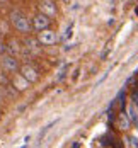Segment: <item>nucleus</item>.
Masks as SVG:
<instances>
[{
	"mask_svg": "<svg viewBox=\"0 0 138 148\" xmlns=\"http://www.w3.org/2000/svg\"><path fill=\"white\" fill-rule=\"evenodd\" d=\"M10 22H12V26H14L19 32H31V29H32V26L29 24V21L24 17V14H21L19 10H14V12L10 14Z\"/></svg>",
	"mask_w": 138,
	"mask_h": 148,
	"instance_id": "1",
	"label": "nucleus"
},
{
	"mask_svg": "<svg viewBox=\"0 0 138 148\" xmlns=\"http://www.w3.org/2000/svg\"><path fill=\"white\" fill-rule=\"evenodd\" d=\"M0 61H2L3 70L9 72V73H14V72H17V68H19V61L15 60L14 55H3Z\"/></svg>",
	"mask_w": 138,
	"mask_h": 148,
	"instance_id": "2",
	"label": "nucleus"
},
{
	"mask_svg": "<svg viewBox=\"0 0 138 148\" xmlns=\"http://www.w3.org/2000/svg\"><path fill=\"white\" fill-rule=\"evenodd\" d=\"M32 26H34V29L36 31H43V29H48V26H49V15L46 14H38L34 19H32Z\"/></svg>",
	"mask_w": 138,
	"mask_h": 148,
	"instance_id": "3",
	"label": "nucleus"
},
{
	"mask_svg": "<svg viewBox=\"0 0 138 148\" xmlns=\"http://www.w3.org/2000/svg\"><path fill=\"white\" fill-rule=\"evenodd\" d=\"M39 43L41 45H46V46H51V45H55L56 43V34L53 32V31H49V29H43L41 32H39Z\"/></svg>",
	"mask_w": 138,
	"mask_h": 148,
	"instance_id": "4",
	"label": "nucleus"
},
{
	"mask_svg": "<svg viewBox=\"0 0 138 148\" xmlns=\"http://www.w3.org/2000/svg\"><path fill=\"white\" fill-rule=\"evenodd\" d=\"M21 73H22V77L27 82H36L38 80V70L34 66H31V65H24L22 70H21Z\"/></svg>",
	"mask_w": 138,
	"mask_h": 148,
	"instance_id": "5",
	"label": "nucleus"
},
{
	"mask_svg": "<svg viewBox=\"0 0 138 148\" xmlns=\"http://www.w3.org/2000/svg\"><path fill=\"white\" fill-rule=\"evenodd\" d=\"M39 9H41V12L46 15H55L56 14V5H55V2L53 0H43L41 2V5H39Z\"/></svg>",
	"mask_w": 138,
	"mask_h": 148,
	"instance_id": "6",
	"label": "nucleus"
},
{
	"mask_svg": "<svg viewBox=\"0 0 138 148\" xmlns=\"http://www.w3.org/2000/svg\"><path fill=\"white\" fill-rule=\"evenodd\" d=\"M118 126H119V130H123V131L130 130L131 119H130V116H128L126 112H119V116H118Z\"/></svg>",
	"mask_w": 138,
	"mask_h": 148,
	"instance_id": "7",
	"label": "nucleus"
},
{
	"mask_svg": "<svg viewBox=\"0 0 138 148\" xmlns=\"http://www.w3.org/2000/svg\"><path fill=\"white\" fill-rule=\"evenodd\" d=\"M14 85L17 90H26L27 89V80L24 77H15L14 78Z\"/></svg>",
	"mask_w": 138,
	"mask_h": 148,
	"instance_id": "8",
	"label": "nucleus"
},
{
	"mask_svg": "<svg viewBox=\"0 0 138 148\" xmlns=\"http://www.w3.org/2000/svg\"><path fill=\"white\" fill-rule=\"evenodd\" d=\"M7 51H9L10 55H19V53H21V45H19L17 41H10V45L7 46Z\"/></svg>",
	"mask_w": 138,
	"mask_h": 148,
	"instance_id": "9",
	"label": "nucleus"
},
{
	"mask_svg": "<svg viewBox=\"0 0 138 148\" xmlns=\"http://www.w3.org/2000/svg\"><path fill=\"white\" fill-rule=\"evenodd\" d=\"M128 112H130L128 116H130V119H131V123H135V124L138 126V111H137V107H135V106H130V107H128Z\"/></svg>",
	"mask_w": 138,
	"mask_h": 148,
	"instance_id": "10",
	"label": "nucleus"
},
{
	"mask_svg": "<svg viewBox=\"0 0 138 148\" xmlns=\"http://www.w3.org/2000/svg\"><path fill=\"white\" fill-rule=\"evenodd\" d=\"M38 43H39V39H34V38H27L26 39V45H27V48L31 51H38Z\"/></svg>",
	"mask_w": 138,
	"mask_h": 148,
	"instance_id": "11",
	"label": "nucleus"
},
{
	"mask_svg": "<svg viewBox=\"0 0 138 148\" xmlns=\"http://www.w3.org/2000/svg\"><path fill=\"white\" fill-rule=\"evenodd\" d=\"M113 141H116V138H113L111 134H106V136L101 140V143H102V145H114Z\"/></svg>",
	"mask_w": 138,
	"mask_h": 148,
	"instance_id": "12",
	"label": "nucleus"
},
{
	"mask_svg": "<svg viewBox=\"0 0 138 148\" xmlns=\"http://www.w3.org/2000/svg\"><path fill=\"white\" fill-rule=\"evenodd\" d=\"M67 68H68L67 65H63V66H61V70L58 72V80H63V78H65V75H67Z\"/></svg>",
	"mask_w": 138,
	"mask_h": 148,
	"instance_id": "13",
	"label": "nucleus"
},
{
	"mask_svg": "<svg viewBox=\"0 0 138 148\" xmlns=\"http://www.w3.org/2000/svg\"><path fill=\"white\" fill-rule=\"evenodd\" d=\"M126 141H130L128 145H131V147H138V140L137 138H126Z\"/></svg>",
	"mask_w": 138,
	"mask_h": 148,
	"instance_id": "14",
	"label": "nucleus"
},
{
	"mask_svg": "<svg viewBox=\"0 0 138 148\" xmlns=\"http://www.w3.org/2000/svg\"><path fill=\"white\" fill-rule=\"evenodd\" d=\"M0 82L2 84H7V77H3V73H0Z\"/></svg>",
	"mask_w": 138,
	"mask_h": 148,
	"instance_id": "15",
	"label": "nucleus"
},
{
	"mask_svg": "<svg viewBox=\"0 0 138 148\" xmlns=\"http://www.w3.org/2000/svg\"><path fill=\"white\" fill-rule=\"evenodd\" d=\"M63 2H65V3H70V2H72V0H63Z\"/></svg>",
	"mask_w": 138,
	"mask_h": 148,
	"instance_id": "16",
	"label": "nucleus"
}]
</instances>
